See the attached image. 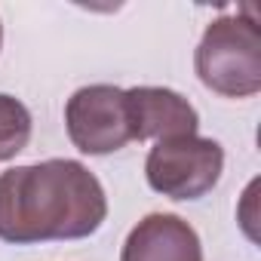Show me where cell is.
Wrapping results in <instances>:
<instances>
[{"label": "cell", "instance_id": "5b68a950", "mask_svg": "<svg viewBox=\"0 0 261 261\" xmlns=\"http://www.w3.org/2000/svg\"><path fill=\"white\" fill-rule=\"evenodd\" d=\"M129 120H133V142L148 139H178L197 136L200 114L197 108L175 89L166 86H133L126 89Z\"/></svg>", "mask_w": 261, "mask_h": 261}, {"label": "cell", "instance_id": "3957f363", "mask_svg": "<svg viewBox=\"0 0 261 261\" xmlns=\"http://www.w3.org/2000/svg\"><path fill=\"white\" fill-rule=\"evenodd\" d=\"M224 172V148L215 139L178 136L163 139L151 148L145 160V178L151 191L169 200H200L206 197Z\"/></svg>", "mask_w": 261, "mask_h": 261}, {"label": "cell", "instance_id": "277c9868", "mask_svg": "<svg viewBox=\"0 0 261 261\" xmlns=\"http://www.w3.org/2000/svg\"><path fill=\"white\" fill-rule=\"evenodd\" d=\"M68 139L80 154L105 157L133 142L126 89L111 83H92L77 89L65 105Z\"/></svg>", "mask_w": 261, "mask_h": 261}, {"label": "cell", "instance_id": "ba28073f", "mask_svg": "<svg viewBox=\"0 0 261 261\" xmlns=\"http://www.w3.org/2000/svg\"><path fill=\"white\" fill-rule=\"evenodd\" d=\"M0 46H4V25H0Z\"/></svg>", "mask_w": 261, "mask_h": 261}, {"label": "cell", "instance_id": "8992f818", "mask_svg": "<svg viewBox=\"0 0 261 261\" xmlns=\"http://www.w3.org/2000/svg\"><path fill=\"white\" fill-rule=\"evenodd\" d=\"M120 261H203V246L181 215L151 212L129 230Z\"/></svg>", "mask_w": 261, "mask_h": 261}, {"label": "cell", "instance_id": "7a4b0ae2", "mask_svg": "<svg viewBox=\"0 0 261 261\" xmlns=\"http://www.w3.org/2000/svg\"><path fill=\"white\" fill-rule=\"evenodd\" d=\"M197 77L224 98H249L261 92V37L252 19L218 16L206 25L194 53Z\"/></svg>", "mask_w": 261, "mask_h": 261}, {"label": "cell", "instance_id": "52a82bcc", "mask_svg": "<svg viewBox=\"0 0 261 261\" xmlns=\"http://www.w3.org/2000/svg\"><path fill=\"white\" fill-rule=\"evenodd\" d=\"M31 129H34L31 111L16 95L0 92V163L13 160L19 151L28 148Z\"/></svg>", "mask_w": 261, "mask_h": 261}, {"label": "cell", "instance_id": "6da1fadb", "mask_svg": "<svg viewBox=\"0 0 261 261\" xmlns=\"http://www.w3.org/2000/svg\"><path fill=\"white\" fill-rule=\"evenodd\" d=\"M108 218L101 181L77 160H43L0 172V240L13 246L83 240Z\"/></svg>", "mask_w": 261, "mask_h": 261}]
</instances>
